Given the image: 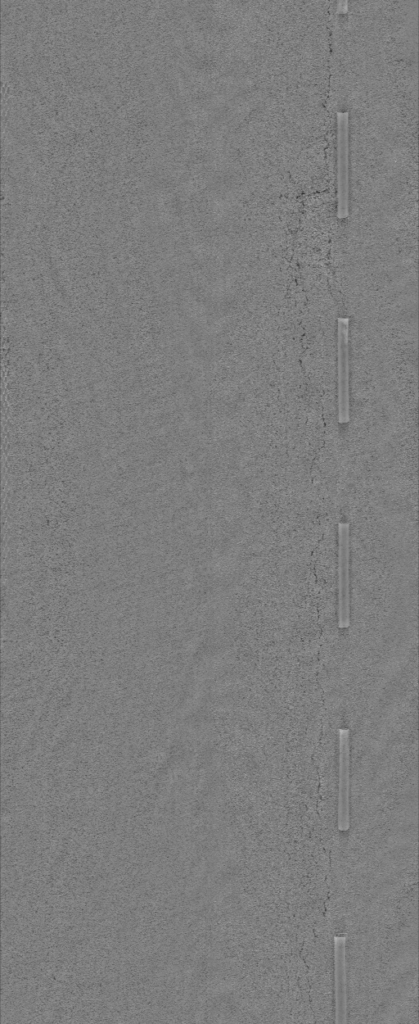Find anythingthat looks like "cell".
I'll return each mask as SVG.
<instances>
[{"label": "cell", "mask_w": 419, "mask_h": 1024, "mask_svg": "<svg viewBox=\"0 0 419 1024\" xmlns=\"http://www.w3.org/2000/svg\"><path fill=\"white\" fill-rule=\"evenodd\" d=\"M339 738L338 776V829L345 832L350 827V730L341 728Z\"/></svg>", "instance_id": "4"}, {"label": "cell", "mask_w": 419, "mask_h": 1024, "mask_svg": "<svg viewBox=\"0 0 419 1024\" xmlns=\"http://www.w3.org/2000/svg\"><path fill=\"white\" fill-rule=\"evenodd\" d=\"M349 216V113L337 114V217Z\"/></svg>", "instance_id": "3"}, {"label": "cell", "mask_w": 419, "mask_h": 1024, "mask_svg": "<svg viewBox=\"0 0 419 1024\" xmlns=\"http://www.w3.org/2000/svg\"><path fill=\"white\" fill-rule=\"evenodd\" d=\"M349 324L348 317L337 320L338 421L341 424L350 421Z\"/></svg>", "instance_id": "1"}, {"label": "cell", "mask_w": 419, "mask_h": 1024, "mask_svg": "<svg viewBox=\"0 0 419 1024\" xmlns=\"http://www.w3.org/2000/svg\"><path fill=\"white\" fill-rule=\"evenodd\" d=\"M335 1022L346 1023L348 1013L346 937L334 938Z\"/></svg>", "instance_id": "5"}, {"label": "cell", "mask_w": 419, "mask_h": 1024, "mask_svg": "<svg viewBox=\"0 0 419 1024\" xmlns=\"http://www.w3.org/2000/svg\"><path fill=\"white\" fill-rule=\"evenodd\" d=\"M350 617V525L338 524V627L346 629Z\"/></svg>", "instance_id": "2"}]
</instances>
